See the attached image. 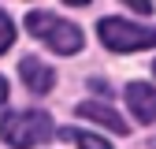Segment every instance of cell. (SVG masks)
I'll list each match as a JSON object with an SVG mask.
<instances>
[{"instance_id": "obj_1", "label": "cell", "mask_w": 156, "mask_h": 149, "mask_svg": "<svg viewBox=\"0 0 156 149\" xmlns=\"http://www.w3.org/2000/svg\"><path fill=\"white\" fill-rule=\"evenodd\" d=\"M26 30L41 45L63 52V56H74L78 49H82V30H78L74 23H67V19L52 15V11H30L26 15Z\"/></svg>"}, {"instance_id": "obj_2", "label": "cell", "mask_w": 156, "mask_h": 149, "mask_svg": "<svg viewBox=\"0 0 156 149\" xmlns=\"http://www.w3.org/2000/svg\"><path fill=\"white\" fill-rule=\"evenodd\" d=\"M0 138H4L8 145L15 149H30V145H41L48 138H56V130H52V119L45 116V112H8L4 123H0Z\"/></svg>"}, {"instance_id": "obj_3", "label": "cell", "mask_w": 156, "mask_h": 149, "mask_svg": "<svg viewBox=\"0 0 156 149\" xmlns=\"http://www.w3.org/2000/svg\"><path fill=\"white\" fill-rule=\"evenodd\" d=\"M97 34H101V41L108 49H115V52H138V49L156 45V30L134 26V23H126V19H101Z\"/></svg>"}, {"instance_id": "obj_4", "label": "cell", "mask_w": 156, "mask_h": 149, "mask_svg": "<svg viewBox=\"0 0 156 149\" xmlns=\"http://www.w3.org/2000/svg\"><path fill=\"white\" fill-rule=\"evenodd\" d=\"M126 104H130V112L141 123H152L156 119V89L149 82H130L126 86Z\"/></svg>"}, {"instance_id": "obj_5", "label": "cell", "mask_w": 156, "mask_h": 149, "mask_svg": "<svg viewBox=\"0 0 156 149\" xmlns=\"http://www.w3.org/2000/svg\"><path fill=\"white\" fill-rule=\"evenodd\" d=\"M19 71H23L26 89H34V93H48V89L56 86V71H52L48 64H41V60H34V56H23Z\"/></svg>"}, {"instance_id": "obj_6", "label": "cell", "mask_w": 156, "mask_h": 149, "mask_svg": "<svg viewBox=\"0 0 156 149\" xmlns=\"http://www.w3.org/2000/svg\"><path fill=\"white\" fill-rule=\"evenodd\" d=\"M78 116H82V119H93V123H104V127L115 130V134H126V119L119 116V112H112L108 104H97V101L78 104Z\"/></svg>"}, {"instance_id": "obj_7", "label": "cell", "mask_w": 156, "mask_h": 149, "mask_svg": "<svg viewBox=\"0 0 156 149\" xmlns=\"http://www.w3.org/2000/svg\"><path fill=\"white\" fill-rule=\"evenodd\" d=\"M60 138L74 142L78 149H112L104 138H97V134H86V130H78V127H63V134H60Z\"/></svg>"}, {"instance_id": "obj_8", "label": "cell", "mask_w": 156, "mask_h": 149, "mask_svg": "<svg viewBox=\"0 0 156 149\" xmlns=\"http://www.w3.org/2000/svg\"><path fill=\"white\" fill-rule=\"evenodd\" d=\"M11 41H15V26H11V19L0 11V52H8Z\"/></svg>"}, {"instance_id": "obj_9", "label": "cell", "mask_w": 156, "mask_h": 149, "mask_svg": "<svg viewBox=\"0 0 156 149\" xmlns=\"http://www.w3.org/2000/svg\"><path fill=\"white\" fill-rule=\"evenodd\" d=\"M8 101V82H4V74H0V104Z\"/></svg>"}, {"instance_id": "obj_10", "label": "cell", "mask_w": 156, "mask_h": 149, "mask_svg": "<svg viewBox=\"0 0 156 149\" xmlns=\"http://www.w3.org/2000/svg\"><path fill=\"white\" fill-rule=\"evenodd\" d=\"M152 74H156V64H152Z\"/></svg>"}]
</instances>
